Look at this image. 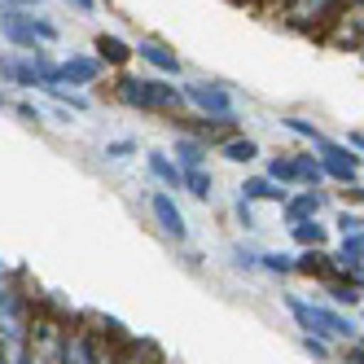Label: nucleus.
Here are the masks:
<instances>
[{
    "instance_id": "a211bd4d",
    "label": "nucleus",
    "mask_w": 364,
    "mask_h": 364,
    "mask_svg": "<svg viewBox=\"0 0 364 364\" xmlns=\"http://www.w3.org/2000/svg\"><path fill=\"white\" fill-rule=\"evenodd\" d=\"M294 272H303V277H316V281H333L329 250H325V246H316V250H303V255H294Z\"/></svg>"
},
{
    "instance_id": "37998d69",
    "label": "nucleus",
    "mask_w": 364,
    "mask_h": 364,
    "mask_svg": "<svg viewBox=\"0 0 364 364\" xmlns=\"http://www.w3.org/2000/svg\"><path fill=\"white\" fill-rule=\"evenodd\" d=\"M264 5H268V9H277V5H285V0H264Z\"/></svg>"
},
{
    "instance_id": "f3484780",
    "label": "nucleus",
    "mask_w": 364,
    "mask_h": 364,
    "mask_svg": "<svg viewBox=\"0 0 364 364\" xmlns=\"http://www.w3.org/2000/svg\"><path fill=\"white\" fill-rule=\"evenodd\" d=\"M242 198L246 202H277V206H285L290 189H281L277 180H268V176H250L246 185H242Z\"/></svg>"
},
{
    "instance_id": "412c9836",
    "label": "nucleus",
    "mask_w": 364,
    "mask_h": 364,
    "mask_svg": "<svg viewBox=\"0 0 364 364\" xmlns=\"http://www.w3.org/2000/svg\"><path fill=\"white\" fill-rule=\"evenodd\" d=\"M220 159H228V163H255L259 159V141H250V136H228L220 145Z\"/></svg>"
},
{
    "instance_id": "2f4dec72",
    "label": "nucleus",
    "mask_w": 364,
    "mask_h": 364,
    "mask_svg": "<svg viewBox=\"0 0 364 364\" xmlns=\"http://www.w3.org/2000/svg\"><path fill=\"white\" fill-rule=\"evenodd\" d=\"M132 154H141V145L132 136H123V141H106V159L110 163H123V159H132Z\"/></svg>"
},
{
    "instance_id": "c03bdc74",
    "label": "nucleus",
    "mask_w": 364,
    "mask_h": 364,
    "mask_svg": "<svg viewBox=\"0 0 364 364\" xmlns=\"http://www.w3.org/2000/svg\"><path fill=\"white\" fill-rule=\"evenodd\" d=\"M5 106H9V101H5V88H0V110H5Z\"/></svg>"
},
{
    "instance_id": "393cba45",
    "label": "nucleus",
    "mask_w": 364,
    "mask_h": 364,
    "mask_svg": "<svg viewBox=\"0 0 364 364\" xmlns=\"http://www.w3.org/2000/svg\"><path fill=\"white\" fill-rule=\"evenodd\" d=\"M268 180H277L281 189L299 185V171H294V154H277V159L268 163Z\"/></svg>"
},
{
    "instance_id": "4468645a",
    "label": "nucleus",
    "mask_w": 364,
    "mask_h": 364,
    "mask_svg": "<svg viewBox=\"0 0 364 364\" xmlns=\"http://www.w3.org/2000/svg\"><path fill=\"white\" fill-rule=\"evenodd\" d=\"M92 48H97V62L101 66H127V62H132V44H123L119 36H110V31H101L97 40H92Z\"/></svg>"
},
{
    "instance_id": "39448f33",
    "label": "nucleus",
    "mask_w": 364,
    "mask_h": 364,
    "mask_svg": "<svg viewBox=\"0 0 364 364\" xmlns=\"http://www.w3.org/2000/svg\"><path fill=\"white\" fill-rule=\"evenodd\" d=\"M325 44L338 48V53H360L364 48V5H343L329 18Z\"/></svg>"
},
{
    "instance_id": "f03ea898",
    "label": "nucleus",
    "mask_w": 364,
    "mask_h": 364,
    "mask_svg": "<svg viewBox=\"0 0 364 364\" xmlns=\"http://www.w3.org/2000/svg\"><path fill=\"white\" fill-rule=\"evenodd\" d=\"M36 299L22 294L18 281H0V343H31Z\"/></svg>"
},
{
    "instance_id": "c756f323",
    "label": "nucleus",
    "mask_w": 364,
    "mask_h": 364,
    "mask_svg": "<svg viewBox=\"0 0 364 364\" xmlns=\"http://www.w3.org/2000/svg\"><path fill=\"white\" fill-rule=\"evenodd\" d=\"M281 127H285V132H294V136H303V141H311V145H316L325 132H321V127L316 123H307V119H299V114H290V119H281Z\"/></svg>"
},
{
    "instance_id": "49530a36",
    "label": "nucleus",
    "mask_w": 364,
    "mask_h": 364,
    "mask_svg": "<svg viewBox=\"0 0 364 364\" xmlns=\"http://www.w3.org/2000/svg\"><path fill=\"white\" fill-rule=\"evenodd\" d=\"M355 58H360V66H364V48H360V53H355Z\"/></svg>"
},
{
    "instance_id": "c9c22d12",
    "label": "nucleus",
    "mask_w": 364,
    "mask_h": 364,
    "mask_svg": "<svg viewBox=\"0 0 364 364\" xmlns=\"http://www.w3.org/2000/svg\"><path fill=\"white\" fill-rule=\"evenodd\" d=\"M333 360H343V364H364V347H360V343H343V355H333Z\"/></svg>"
},
{
    "instance_id": "4be33fe9",
    "label": "nucleus",
    "mask_w": 364,
    "mask_h": 364,
    "mask_svg": "<svg viewBox=\"0 0 364 364\" xmlns=\"http://www.w3.org/2000/svg\"><path fill=\"white\" fill-rule=\"evenodd\" d=\"M180 189H189L198 202H211V198H215V176L206 171V167H189V171H185V185H180Z\"/></svg>"
},
{
    "instance_id": "b1692460",
    "label": "nucleus",
    "mask_w": 364,
    "mask_h": 364,
    "mask_svg": "<svg viewBox=\"0 0 364 364\" xmlns=\"http://www.w3.org/2000/svg\"><path fill=\"white\" fill-rule=\"evenodd\" d=\"M48 97L58 101V106H66L70 114H88V97L80 92V88H66V84H53V88H44Z\"/></svg>"
},
{
    "instance_id": "4c0bfd02",
    "label": "nucleus",
    "mask_w": 364,
    "mask_h": 364,
    "mask_svg": "<svg viewBox=\"0 0 364 364\" xmlns=\"http://www.w3.org/2000/svg\"><path fill=\"white\" fill-rule=\"evenodd\" d=\"M66 5L80 14V18H92V14H97V0H66Z\"/></svg>"
},
{
    "instance_id": "dca6fc26",
    "label": "nucleus",
    "mask_w": 364,
    "mask_h": 364,
    "mask_svg": "<svg viewBox=\"0 0 364 364\" xmlns=\"http://www.w3.org/2000/svg\"><path fill=\"white\" fill-rule=\"evenodd\" d=\"M132 53H141L154 70H163V75H180V58L171 53L167 44H159V40H141V44L132 48Z\"/></svg>"
},
{
    "instance_id": "0eeeda50",
    "label": "nucleus",
    "mask_w": 364,
    "mask_h": 364,
    "mask_svg": "<svg viewBox=\"0 0 364 364\" xmlns=\"http://www.w3.org/2000/svg\"><path fill=\"white\" fill-rule=\"evenodd\" d=\"M338 9V0H285L281 5V22L294 31H316L321 22H329Z\"/></svg>"
},
{
    "instance_id": "cd10ccee",
    "label": "nucleus",
    "mask_w": 364,
    "mask_h": 364,
    "mask_svg": "<svg viewBox=\"0 0 364 364\" xmlns=\"http://www.w3.org/2000/svg\"><path fill=\"white\" fill-rule=\"evenodd\" d=\"M325 294H329L333 307H360V299H364V294L355 290V281H329Z\"/></svg>"
},
{
    "instance_id": "f257e3e1",
    "label": "nucleus",
    "mask_w": 364,
    "mask_h": 364,
    "mask_svg": "<svg viewBox=\"0 0 364 364\" xmlns=\"http://www.w3.org/2000/svg\"><path fill=\"white\" fill-rule=\"evenodd\" d=\"M114 101L127 110H141V114H163V110H180L185 106V92H180L176 84H163L154 80V75H123V80L114 84Z\"/></svg>"
},
{
    "instance_id": "bb28decb",
    "label": "nucleus",
    "mask_w": 364,
    "mask_h": 364,
    "mask_svg": "<svg viewBox=\"0 0 364 364\" xmlns=\"http://www.w3.org/2000/svg\"><path fill=\"white\" fill-rule=\"evenodd\" d=\"M119 364H159V351L149 343H136V338H127L123 351H119Z\"/></svg>"
},
{
    "instance_id": "c85d7f7f",
    "label": "nucleus",
    "mask_w": 364,
    "mask_h": 364,
    "mask_svg": "<svg viewBox=\"0 0 364 364\" xmlns=\"http://www.w3.org/2000/svg\"><path fill=\"white\" fill-rule=\"evenodd\" d=\"M299 347H303V355H311V360H316V364H333V347L325 343V338H316V333H303L299 338Z\"/></svg>"
},
{
    "instance_id": "473e14b6",
    "label": "nucleus",
    "mask_w": 364,
    "mask_h": 364,
    "mask_svg": "<svg viewBox=\"0 0 364 364\" xmlns=\"http://www.w3.org/2000/svg\"><path fill=\"white\" fill-rule=\"evenodd\" d=\"M119 351H123V343H106V338H97V360L92 364H119Z\"/></svg>"
},
{
    "instance_id": "20e7f679",
    "label": "nucleus",
    "mask_w": 364,
    "mask_h": 364,
    "mask_svg": "<svg viewBox=\"0 0 364 364\" xmlns=\"http://www.w3.org/2000/svg\"><path fill=\"white\" fill-rule=\"evenodd\" d=\"M316 159H321V167H325V180H338V185H355V176H360V154L347 145V141H329V136H321L316 145Z\"/></svg>"
},
{
    "instance_id": "6e6552de",
    "label": "nucleus",
    "mask_w": 364,
    "mask_h": 364,
    "mask_svg": "<svg viewBox=\"0 0 364 364\" xmlns=\"http://www.w3.org/2000/svg\"><path fill=\"white\" fill-rule=\"evenodd\" d=\"M149 215H154V224H159L167 237H176V242H189V224H185V211L176 206V198L167 193V189H159V193H149Z\"/></svg>"
},
{
    "instance_id": "e433bc0d",
    "label": "nucleus",
    "mask_w": 364,
    "mask_h": 364,
    "mask_svg": "<svg viewBox=\"0 0 364 364\" xmlns=\"http://www.w3.org/2000/svg\"><path fill=\"white\" fill-rule=\"evenodd\" d=\"M36 36H40V44H48V40H58V27H53L48 18H40V14H36Z\"/></svg>"
},
{
    "instance_id": "72a5a7b5",
    "label": "nucleus",
    "mask_w": 364,
    "mask_h": 364,
    "mask_svg": "<svg viewBox=\"0 0 364 364\" xmlns=\"http://www.w3.org/2000/svg\"><path fill=\"white\" fill-rule=\"evenodd\" d=\"M232 259H237V268H246V272H259V255H255V250H246V246H232Z\"/></svg>"
},
{
    "instance_id": "1a4fd4ad",
    "label": "nucleus",
    "mask_w": 364,
    "mask_h": 364,
    "mask_svg": "<svg viewBox=\"0 0 364 364\" xmlns=\"http://www.w3.org/2000/svg\"><path fill=\"white\" fill-rule=\"evenodd\" d=\"M101 70H106V66H101L92 53H70L66 62H58V80L66 84V88H88V84H97L101 80Z\"/></svg>"
},
{
    "instance_id": "ddd939ff",
    "label": "nucleus",
    "mask_w": 364,
    "mask_h": 364,
    "mask_svg": "<svg viewBox=\"0 0 364 364\" xmlns=\"http://www.w3.org/2000/svg\"><path fill=\"white\" fill-rule=\"evenodd\" d=\"M145 167H149V176L159 180V185H167V189H180V185H185V171H180V163L171 159V154H163V149H145Z\"/></svg>"
},
{
    "instance_id": "5701e85b",
    "label": "nucleus",
    "mask_w": 364,
    "mask_h": 364,
    "mask_svg": "<svg viewBox=\"0 0 364 364\" xmlns=\"http://www.w3.org/2000/svg\"><path fill=\"white\" fill-rule=\"evenodd\" d=\"M294 171H299V185H307V189L325 185V167H321L316 154H294Z\"/></svg>"
},
{
    "instance_id": "423d86ee",
    "label": "nucleus",
    "mask_w": 364,
    "mask_h": 364,
    "mask_svg": "<svg viewBox=\"0 0 364 364\" xmlns=\"http://www.w3.org/2000/svg\"><path fill=\"white\" fill-rule=\"evenodd\" d=\"M0 40L14 44V48H22V53H36V48H44L40 36H36V14H31V9H9V5H0Z\"/></svg>"
},
{
    "instance_id": "f704fd0d",
    "label": "nucleus",
    "mask_w": 364,
    "mask_h": 364,
    "mask_svg": "<svg viewBox=\"0 0 364 364\" xmlns=\"http://www.w3.org/2000/svg\"><path fill=\"white\" fill-rule=\"evenodd\" d=\"M14 114H18L22 123H40V119H44V114H40V106H31V101H18Z\"/></svg>"
},
{
    "instance_id": "2eb2a0df",
    "label": "nucleus",
    "mask_w": 364,
    "mask_h": 364,
    "mask_svg": "<svg viewBox=\"0 0 364 364\" xmlns=\"http://www.w3.org/2000/svg\"><path fill=\"white\" fill-rule=\"evenodd\" d=\"M171 154H176L180 171H189V167H206V154H211V145H202V141H198V136H189V132H176Z\"/></svg>"
},
{
    "instance_id": "ea45409f",
    "label": "nucleus",
    "mask_w": 364,
    "mask_h": 364,
    "mask_svg": "<svg viewBox=\"0 0 364 364\" xmlns=\"http://www.w3.org/2000/svg\"><path fill=\"white\" fill-rule=\"evenodd\" d=\"M0 5H9V9H36V5H44V0H0Z\"/></svg>"
},
{
    "instance_id": "de8ad7c7",
    "label": "nucleus",
    "mask_w": 364,
    "mask_h": 364,
    "mask_svg": "<svg viewBox=\"0 0 364 364\" xmlns=\"http://www.w3.org/2000/svg\"><path fill=\"white\" fill-rule=\"evenodd\" d=\"M360 303H364V299H360Z\"/></svg>"
},
{
    "instance_id": "9b49d317",
    "label": "nucleus",
    "mask_w": 364,
    "mask_h": 364,
    "mask_svg": "<svg viewBox=\"0 0 364 364\" xmlns=\"http://www.w3.org/2000/svg\"><path fill=\"white\" fill-rule=\"evenodd\" d=\"M92 360H97V329H88V325H66L62 364H92Z\"/></svg>"
},
{
    "instance_id": "79ce46f5",
    "label": "nucleus",
    "mask_w": 364,
    "mask_h": 364,
    "mask_svg": "<svg viewBox=\"0 0 364 364\" xmlns=\"http://www.w3.org/2000/svg\"><path fill=\"white\" fill-rule=\"evenodd\" d=\"M347 198H351V202H360V206H364V189H355V185H351V189H347Z\"/></svg>"
},
{
    "instance_id": "7c9ffc66",
    "label": "nucleus",
    "mask_w": 364,
    "mask_h": 364,
    "mask_svg": "<svg viewBox=\"0 0 364 364\" xmlns=\"http://www.w3.org/2000/svg\"><path fill=\"white\" fill-rule=\"evenodd\" d=\"M333 228H338V237L364 232V215H360V211H338V215H333Z\"/></svg>"
},
{
    "instance_id": "f8f14e48",
    "label": "nucleus",
    "mask_w": 364,
    "mask_h": 364,
    "mask_svg": "<svg viewBox=\"0 0 364 364\" xmlns=\"http://www.w3.org/2000/svg\"><path fill=\"white\" fill-rule=\"evenodd\" d=\"M5 84H14V88H40V75H36L31 53H22V58L5 53V58H0V88H5Z\"/></svg>"
},
{
    "instance_id": "58836bf2",
    "label": "nucleus",
    "mask_w": 364,
    "mask_h": 364,
    "mask_svg": "<svg viewBox=\"0 0 364 364\" xmlns=\"http://www.w3.org/2000/svg\"><path fill=\"white\" fill-rule=\"evenodd\" d=\"M237 220H242V228H255V211H250L246 198H237Z\"/></svg>"
},
{
    "instance_id": "7ed1b4c3",
    "label": "nucleus",
    "mask_w": 364,
    "mask_h": 364,
    "mask_svg": "<svg viewBox=\"0 0 364 364\" xmlns=\"http://www.w3.org/2000/svg\"><path fill=\"white\" fill-rule=\"evenodd\" d=\"M185 92V106H193L202 119H232L237 114V101H232V92L224 84H211V80H193L180 88Z\"/></svg>"
},
{
    "instance_id": "a18cd8bd",
    "label": "nucleus",
    "mask_w": 364,
    "mask_h": 364,
    "mask_svg": "<svg viewBox=\"0 0 364 364\" xmlns=\"http://www.w3.org/2000/svg\"><path fill=\"white\" fill-rule=\"evenodd\" d=\"M343 5H364V0H343Z\"/></svg>"
},
{
    "instance_id": "9d476101",
    "label": "nucleus",
    "mask_w": 364,
    "mask_h": 364,
    "mask_svg": "<svg viewBox=\"0 0 364 364\" xmlns=\"http://www.w3.org/2000/svg\"><path fill=\"white\" fill-rule=\"evenodd\" d=\"M285 224H299V220H321L329 211V193L325 189H303V193H290L285 198Z\"/></svg>"
},
{
    "instance_id": "6ab92c4d",
    "label": "nucleus",
    "mask_w": 364,
    "mask_h": 364,
    "mask_svg": "<svg viewBox=\"0 0 364 364\" xmlns=\"http://www.w3.org/2000/svg\"><path fill=\"white\" fill-rule=\"evenodd\" d=\"M281 303H285V311L294 316V325H299L303 333H316V338H321V325H316V303L303 299V294H281Z\"/></svg>"
},
{
    "instance_id": "aec40b11",
    "label": "nucleus",
    "mask_w": 364,
    "mask_h": 364,
    "mask_svg": "<svg viewBox=\"0 0 364 364\" xmlns=\"http://www.w3.org/2000/svg\"><path fill=\"white\" fill-rule=\"evenodd\" d=\"M290 237H294L303 250L329 246V224H325V220H299V224H290Z\"/></svg>"
},
{
    "instance_id": "a878e982",
    "label": "nucleus",
    "mask_w": 364,
    "mask_h": 364,
    "mask_svg": "<svg viewBox=\"0 0 364 364\" xmlns=\"http://www.w3.org/2000/svg\"><path fill=\"white\" fill-rule=\"evenodd\" d=\"M259 272L290 277V272H294V255H285V250H264V255H259Z\"/></svg>"
},
{
    "instance_id": "a19ab883",
    "label": "nucleus",
    "mask_w": 364,
    "mask_h": 364,
    "mask_svg": "<svg viewBox=\"0 0 364 364\" xmlns=\"http://www.w3.org/2000/svg\"><path fill=\"white\" fill-rule=\"evenodd\" d=\"M347 145H351V149H360V154H364V132H347Z\"/></svg>"
}]
</instances>
